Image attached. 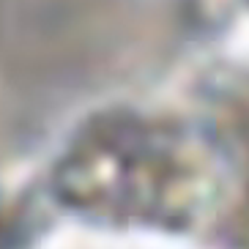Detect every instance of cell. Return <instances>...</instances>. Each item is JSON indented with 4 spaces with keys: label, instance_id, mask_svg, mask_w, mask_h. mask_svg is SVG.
<instances>
[{
    "label": "cell",
    "instance_id": "obj_1",
    "mask_svg": "<svg viewBox=\"0 0 249 249\" xmlns=\"http://www.w3.org/2000/svg\"><path fill=\"white\" fill-rule=\"evenodd\" d=\"M197 142L142 118H102L82 132L58 170V192L74 208L118 222L181 227L211 183Z\"/></svg>",
    "mask_w": 249,
    "mask_h": 249
},
{
    "label": "cell",
    "instance_id": "obj_2",
    "mask_svg": "<svg viewBox=\"0 0 249 249\" xmlns=\"http://www.w3.org/2000/svg\"><path fill=\"white\" fill-rule=\"evenodd\" d=\"M11 233H8V222L3 219V213H0V249H11Z\"/></svg>",
    "mask_w": 249,
    "mask_h": 249
},
{
    "label": "cell",
    "instance_id": "obj_3",
    "mask_svg": "<svg viewBox=\"0 0 249 249\" xmlns=\"http://www.w3.org/2000/svg\"><path fill=\"white\" fill-rule=\"evenodd\" d=\"M241 230H244V241H247V247H249V200H247V205H244V219H241Z\"/></svg>",
    "mask_w": 249,
    "mask_h": 249
}]
</instances>
